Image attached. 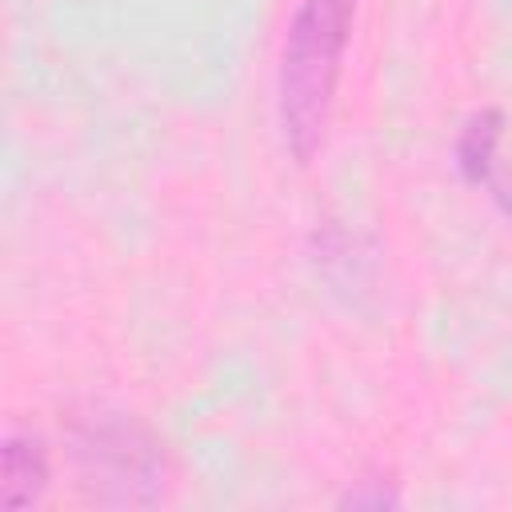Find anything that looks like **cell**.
I'll use <instances>...</instances> for the list:
<instances>
[{
	"mask_svg": "<svg viewBox=\"0 0 512 512\" xmlns=\"http://www.w3.org/2000/svg\"><path fill=\"white\" fill-rule=\"evenodd\" d=\"M356 0H300L280 56V128L296 160H308L328 124L340 56Z\"/></svg>",
	"mask_w": 512,
	"mask_h": 512,
	"instance_id": "obj_1",
	"label": "cell"
},
{
	"mask_svg": "<svg viewBox=\"0 0 512 512\" xmlns=\"http://www.w3.org/2000/svg\"><path fill=\"white\" fill-rule=\"evenodd\" d=\"M48 484V460L36 436H8L4 444V504L8 508H28L40 500Z\"/></svg>",
	"mask_w": 512,
	"mask_h": 512,
	"instance_id": "obj_2",
	"label": "cell"
},
{
	"mask_svg": "<svg viewBox=\"0 0 512 512\" xmlns=\"http://www.w3.org/2000/svg\"><path fill=\"white\" fill-rule=\"evenodd\" d=\"M496 136H500V116L496 112H484L468 124L464 140H460V164L472 180L488 176V164H492V148H496Z\"/></svg>",
	"mask_w": 512,
	"mask_h": 512,
	"instance_id": "obj_3",
	"label": "cell"
}]
</instances>
